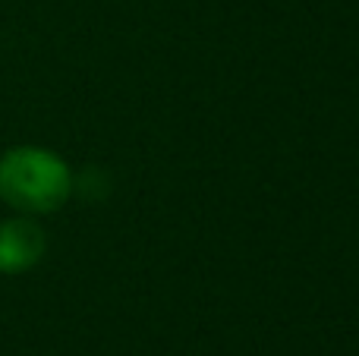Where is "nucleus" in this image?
Instances as JSON below:
<instances>
[{
	"label": "nucleus",
	"mask_w": 359,
	"mask_h": 356,
	"mask_svg": "<svg viewBox=\"0 0 359 356\" xmlns=\"http://www.w3.org/2000/svg\"><path fill=\"white\" fill-rule=\"evenodd\" d=\"M73 189L69 167L48 149L22 145L0 158V199L29 214L54 212Z\"/></svg>",
	"instance_id": "1"
},
{
	"label": "nucleus",
	"mask_w": 359,
	"mask_h": 356,
	"mask_svg": "<svg viewBox=\"0 0 359 356\" xmlns=\"http://www.w3.org/2000/svg\"><path fill=\"white\" fill-rule=\"evenodd\" d=\"M44 256V233L35 221L13 218L0 224V271L19 275Z\"/></svg>",
	"instance_id": "2"
}]
</instances>
